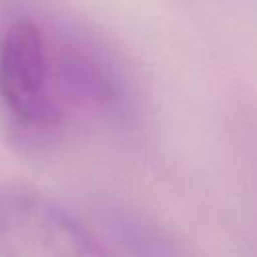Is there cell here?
<instances>
[{"instance_id": "6da1fadb", "label": "cell", "mask_w": 257, "mask_h": 257, "mask_svg": "<svg viewBox=\"0 0 257 257\" xmlns=\"http://www.w3.org/2000/svg\"><path fill=\"white\" fill-rule=\"evenodd\" d=\"M0 108L22 145L50 141L68 120L52 92L48 36L32 20L14 22L0 40Z\"/></svg>"}, {"instance_id": "7a4b0ae2", "label": "cell", "mask_w": 257, "mask_h": 257, "mask_svg": "<svg viewBox=\"0 0 257 257\" xmlns=\"http://www.w3.org/2000/svg\"><path fill=\"white\" fill-rule=\"evenodd\" d=\"M50 82L54 98L70 118L82 112L98 120H128L135 108L131 84L114 58L90 40L48 38Z\"/></svg>"}, {"instance_id": "3957f363", "label": "cell", "mask_w": 257, "mask_h": 257, "mask_svg": "<svg viewBox=\"0 0 257 257\" xmlns=\"http://www.w3.org/2000/svg\"><path fill=\"white\" fill-rule=\"evenodd\" d=\"M0 257H110L64 209L24 191H0Z\"/></svg>"}]
</instances>
